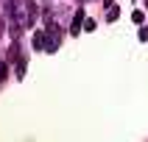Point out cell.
<instances>
[{
  "label": "cell",
  "instance_id": "obj_6",
  "mask_svg": "<svg viewBox=\"0 0 148 142\" xmlns=\"http://www.w3.org/2000/svg\"><path fill=\"white\" fill-rule=\"evenodd\" d=\"M6 75H8V64H6V61H0V84L6 81Z\"/></svg>",
  "mask_w": 148,
  "mask_h": 142
},
{
  "label": "cell",
  "instance_id": "obj_3",
  "mask_svg": "<svg viewBox=\"0 0 148 142\" xmlns=\"http://www.w3.org/2000/svg\"><path fill=\"white\" fill-rule=\"evenodd\" d=\"M34 48H36V50H45V31H36V33H34Z\"/></svg>",
  "mask_w": 148,
  "mask_h": 142
},
{
  "label": "cell",
  "instance_id": "obj_1",
  "mask_svg": "<svg viewBox=\"0 0 148 142\" xmlns=\"http://www.w3.org/2000/svg\"><path fill=\"white\" fill-rule=\"evenodd\" d=\"M59 42H62V28L48 20V22H45V53L59 50Z\"/></svg>",
  "mask_w": 148,
  "mask_h": 142
},
{
  "label": "cell",
  "instance_id": "obj_2",
  "mask_svg": "<svg viewBox=\"0 0 148 142\" xmlns=\"http://www.w3.org/2000/svg\"><path fill=\"white\" fill-rule=\"evenodd\" d=\"M81 25H84V11H81V8H78V11H75V14H73V22H70V33H73V36H75V33L81 31Z\"/></svg>",
  "mask_w": 148,
  "mask_h": 142
},
{
  "label": "cell",
  "instance_id": "obj_5",
  "mask_svg": "<svg viewBox=\"0 0 148 142\" xmlns=\"http://www.w3.org/2000/svg\"><path fill=\"white\" fill-rule=\"evenodd\" d=\"M117 14H120V11H117V6L112 3V6H109V14H106V20H109V22H115V20H117Z\"/></svg>",
  "mask_w": 148,
  "mask_h": 142
},
{
  "label": "cell",
  "instance_id": "obj_4",
  "mask_svg": "<svg viewBox=\"0 0 148 142\" xmlns=\"http://www.w3.org/2000/svg\"><path fill=\"white\" fill-rule=\"evenodd\" d=\"M8 61H20V45H11V48H8Z\"/></svg>",
  "mask_w": 148,
  "mask_h": 142
}]
</instances>
